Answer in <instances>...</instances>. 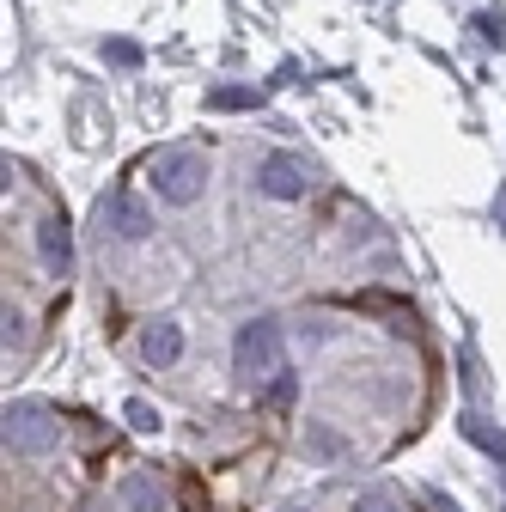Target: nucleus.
Segmentation results:
<instances>
[{
  "mask_svg": "<svg viewBox=\"0 0 506 512\" xmlns=\"http://www.w3.org/2000/svg\"><path fill=\"white\" fill-rule=\"evenodd\" d=\"M153 189H159V202L171 208H196L202 202V189H208V159L196 147H171L153 159Z\"/></svg>",
  "mask_w": 506,
  "mask_h": 512,
  "instance_id": "f257e3e1",
  "label": "nucleus"
},
{
  "mask_svg": "<svg viewBox=\"0 0 506 512\" xmlns=\"http://www.w3.org/2000/svg\"><path fill=\"white\" fill-rule=\"evenodd\" d=\"M281 348H287V336H281V324L275 317H257V324H244L238 330V342H232V366L257 384V378H275L281 372Z\"/></svg>",
  "mask_w": 506,
  "mask_h": 512,
  "instance_id": "f03ea898",
  "label": "nucleus"
},
{
  "mask_svg": "<svg viewBox=\"0 0 506 512\" xmlns=\"http://www.w3.org/2000/svg\"><path fill=\"white\" fill-rule=\"evenodd\" d=\"M61 445V421L43 403H7V452L19 458H49Z\"/></svg>",
  "mask_w": 506,
  "mask_h": 512,
  "instance_id": "7ed1b4c3",
  "label": "nucleus"
},
{
  "mask_svg": "<svg viewBox=\"0 0 506 512\" xmlns=\"http://www.w3.org/2000/svg\"><path fill=\"white\" fill-rule=\"evenodd\" d=\"M257 189H263V196H275V202H299L305 189H311V171H305V159H293V153H269V159L257 165Z\"/></svg>",
  "mask_w": 506,
  "mask_h": 512,
  "instance_id": "20e7f679",
  "label": "nucleus"
},
{
  "mask_svg": "<svg viewBox=\"0 0 506 512\" xmlns=\"http://www.w3.org/2000/svg\"><path fill=\"white\" fill-rule=\"evenodd\" d=\"M37 256H43V269L49 275H74V232L68 220H37Z\"/></svg>",
  "mask_w": 506,
  "mask_h": 512,
  "instance_id": "39448f33",
  "label": "nucleus"
},
{
  "mask_svg": "<svg viewBox=\"0 0 506 512\" xmlns=\"http://www.w3.org/2000/svg\"><path fill=\"white\" fill-rule=\"evenodd\" d=\"M141 360H147L153 372H165V366L183 360V330L171 324V317H153V324L141 330Z\"/></svg>",
  "mask_w": 506,
  "mask_h": 512,
  "instance_id": "423d86ee",
  "label": "nucleus"
},
{
  "mask_svg": "<svg viewBox=\"0 0 506 512\" xmlns=\"http://www.w3.org/2000/svg\"><path fill=\"white\" fill-rule=\"evenodd\" d=\"M299 452L311 458V464H348L354 458V445L330 427V421H305V433H299Z\"/></svg>",
  "mask_w": 506,
  "mask_h": 512,
  "instance_id": "0eeeda50",
  "label": "nucleus"
},
{
  "mask_svg": "<svg viewBox=\"0 0 506 512\" xmlns=\"http://www.w3.org/2000/svg\"><path fill=\"white\" fill-rule=\"evenodd\" d=\"M110 226H116V238H129V244H141L147 232H153V214L135 202V196H110Z\"/></svg>",
  "mask_w": 506,
  "mask_h": 512,
  "instance_id": "6e6552de",
  "label": "nucleus"
},
{
  "mask_svg": "<svg viewBox=\"0 0 506 512\" xmlns=\"http://www.w3.org/2000/svg\"><path fill=\"white\" fill-rule=\"evenodd\" d=\"M122 506H129V512H165V488L147 470H135L129 482H122Z\"/></svg>",
  "mask_w": 506,
  "mask_h": 512,
  "instance_id": "1a4fd4ad",
  "label": "nucleus"
},
{
  "mask_svg": "<svg viewBox=\"0 0 506 512\" xmlns=\"http://www.w3.org/2000/svg\"><path fill=\"white\" fill-rule=\"evenodd\" d=\"M458 427H464V439H470V445H482L494 464H506V433H494L482 415H458Z\"/></svg>",
  "mask_w": 506,
  "mask_h": 512,
  "instance_id": "9d476101",
  "label": "nucleus"
},
{
  "mask_svg": "<svg viewBox=\"0 0 506 512\" xmlns=\"http://www.w3.org/2000/svg\"><path fill=\"white\" fill-rule=\"evenodd\" d=\"M208 104H214V110H244V104H257V92H250V86H220Z\"/></svg>",
  "mask_w": 506,
  "mask_h": 512,
  "instance_id": "9b49d317",
  "label": "nucleus"
},
{
  "mask_svg": "<svg viewBox=\"0 0 506 512\" xmlns=\"http://www.w3.org/2000/svg\"><path fill=\"white\" fill-rule=\"evenodd\" d=\"M122 415H129V427H135V433H159V409H153V403H141V397L122 409Z\"/></svg>",
  "mask_w": 506,
  "mask_h": 512,
  "instance_id": "f8f14e48",
  "label": "nucleus"
},
{
  "mask_svg": "<svg viewBox=\"0 0 506 512\" xmlns=\"http://www.w3.org/2000/svg\"><path fill=\"white\" fill-rule=\"evenodd\" d=\"M293 391H299V384H293V372L281 366V372L269 378V403H275V409H287V403H293Z\"/></svg>",
  "mask_w": 506,
  "mask_h": 512,
  "instance_id": "ddd939ff",
  "label": "nucleus"
},
{
  "mask_svg": "<svg viewBox=\"0 0 506 512\" xmlns=\"http://www.w3.org/2000/svg\"><path fill=\"white\" fill-rule=\"evenodd\" d=\"M0 324H7V330H0V342H7V354H13V348L25 342V317H19V311L7 305V311H0Z\"/></svg>",
  "mask_w": 506,
  "mask_h": 512,
  "instance_id": "4468645a",
  "label": "nucleus"
},
{
  "mask_svg": "<svg viewBox=\"0 0 506 512\" xmlns=\"http://www.w3.org/2000/svg\"><path fill=\"white\" fill-rule=\"evenodd\" d=\"M354 512H403V506H397L391 494H378V488H372V494H360V500H354Z\"/></svg>",
  "mask_w": 506,
  "mask_h": 512,
  "instance_id": "2eb2a0df",
  "label": "nucleus"
},
{
  "mask_svg": "<svg viewBox=\"0 0 506 512\" xmlns=\"http://www.w3.org/2000/svg\"><path fill=\"white\" fill-rule=\"evenodd\" d=\"M104 55L116 61V68H135V61H141V49H135V43H104Z\"/></svg>",
  "mask_w": 506,
  "mask_h": 512,
  "instance_id": "dca6fc26",
  "label": "nucleus"
},
{
  "mask_svg": "<svg viewBox=\"0 0 506 512\" xmlns=\"http://www.w3.org/2000/svg\"><path fill=\"white\" fill-rule=\"evenodd\" d=\"M500 208H506V196H500Z\"/></svg>",
  "mask_w": 506,
  "mask_h": 512,
  "instance_id": "f3484780",
  "label": "nucleus"
},
{
  "mask_svg": "<svg viewBox=\"0 0 506 512\" xmlns=\"http://www.w3.org/2000/svg\"><path fill=\"white\" fill-rule=\"evenodd\" d=\"M293 512H299V506H293Z\"/></svg>",
  "mask_w": 506,
  "mask_h": 512,
  "instance_id": "a211bd4d",
  "label": "nucleus"
}]
</instances>
